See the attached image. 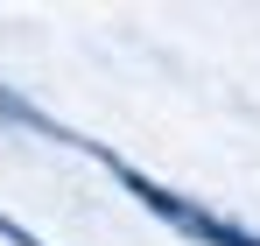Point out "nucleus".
I'll use <instances>...</instances> for the list:
<instances>
[{"mask_svg": "<svg viewBox=\"0 0 260 246\" xmlns=\"http://www.w3.org/2000/svg\"><path fill=\"white\" fill-rule=\"evenodd\" d=\"M120 183H127V190L155 211L162 225H176L183 239H204V246H260V232H246V225H232V218H218V211H204V204H190V197H176V190L148 183V176H134V169H120Z\"/></svg>", "mask_w": 260, "mask_h": 246, "instance_id": "f257e3e1", "label": "nucleus"}]
</instances>
